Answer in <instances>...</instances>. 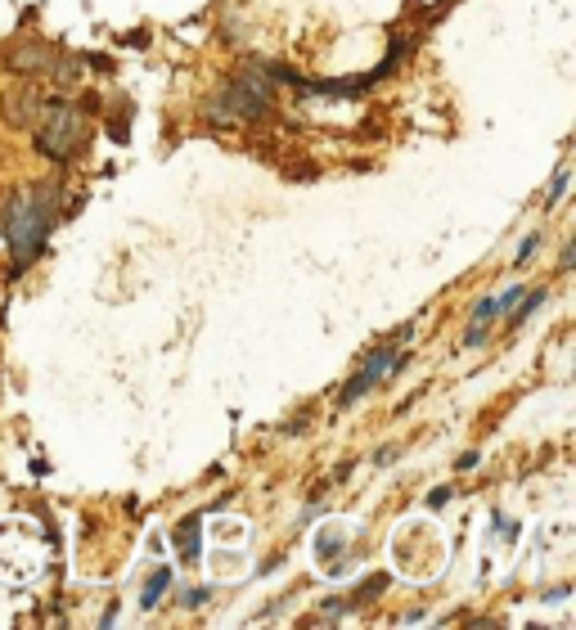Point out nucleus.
Here are the masks:
<instances>
[{
	"label": "nucleus",
	"mask_w": 576,
	"mask_h": 630,
	"mask_svg": "<svg viewBox=\"0 0 576 630\" xmlns=\"http://www.w3.org/2000/svg\"><path fill=\"white\" fill-rule=\"evenodd\" d=\"M482 338H486V324H473V329H468V338H464V342H468V347H477V342H482Z\"/></svg>",
	"instance_id": "13"
},
{
	"label": "nucleus",
	"mask_w": 576,
	"mask_h": 630,
	"mask_svg": "<svg viewBox=\"0 0 576 630\" xmlns=\"http://www.w3.org/2000/svg\"><path fill=\"white\" fill-rule=\"evenodd\" d=\"M315 549H320V558H333L342 549V536H320V545Z\"/></svg>",
	"instance_id": "10"
},
{
	"label": "nucleus",
	"mask_w": 576,
	"mask_h": 630,
	"mask_svg": "<svg viewBox=\"0 0 576 630\" xmlns=\"http://www.w3.org/2000/svg\"><path fill=\"white\" fill-rule=\"evenodd\" d=\"M446 500H450V486H441V491H432V495H428V504H432V509H441Z\"/></svg>",
	"instance_id": "14"
},
{
	"label": "nucleus",
	"mask_w": 576,
	"mask_h": 630,
	"mask_svg": "<svg viewBox=\"0 0 576 630\" xmlns=\"http://www.w3.org/2000/svg\"><path fill=\"white\" fill-rule=\"evenodd\" d=\"M518 297H522V293H518V288H509V293H504V297H495V302H500V311H509V306H513V302H518Z\"/></svg>",
	"instance_id": "15"
},
{
	"label": "nucleus",
	"mask_w": 576,
	"mask_h": 630,
	"mask_svg": "<svg viewBox=\"0 0 576 630\" xmlns=\"http://www.w3.org/2000/svg\"><path fill=\"white\" fill-rule=\"evenodd\" d=\"M176 549L185 558H198V518H185L180 522V531H176Z\"/></svg>",
	"instance_id": "7"
},
{
	"label": "nucleus",
	"mask_w": 576,
	"mask_h": 630,
	"mask_svg": "<svg viewBox=\"0 0 576 630\" xmlns=\"http://www.w3.org/2000/svg\"><path fill=\"white\" fill-rule=\"evenodd\" d=\"M270 113V86L252 72H239L230 86L216 95V104L207 108L216 126H239V122H261Z\"/></svg>",
	"instance_id": "2"
},
{
	"label": "nucleus",
	"mask_w": 576,
	"mask_h": 630,
	"mask_svg": "<svg viewBox=\"0 0 576 630\" xmlns=\"http://www.w3.org/2000/svg\"><path fill=\"white\" fill-rule=\"evenodd\" d=\"M5 68H14V72H45V68H50V50L36 45V41L9 45V50H5Z\"/></svg>",
	"instance_id": "5"
},
{
	"label": "nucleus",
	"mask_w": 576,
	"mask_h": 630,
	"mask_svg": "<svg viewBox=\"0 0 576 630\" xmlns=\"http://www.w3.org/2000/svg\"><path fill=\"white\" fill-rule=\"evenodd\" d=\"M54 225V189L36 185V189H18L5 203V243L14 252V270H27L41 252L45 234Z\"/></svg>",
	"instance_id": "1"
},
{
	"label": "nucleus",
	"mask_w": 576,
	"mask_h": 630,
	"mask_svg": "<svg viewBox=\"0 0 576 630\" xmlns=\"http://www.w3.org/2000/svg\"><path fill=\"white\" fill-rule=\"evenodd\" d=\"M203 599H207V590H189V594H185V603H189V608H198Z\"/></svg>",
	"instance_id": "17"
},
{
	"label": "nucleus",
	"mask_w": 576,
	"mask_h": 630,
	"mask_svg": "<svg viewBox=\"0 0 576 630\" xmlns=\"http://www.w3.org/2000/svg\"><path fill=\"white\" fill-rule=\"evenodd\" d=\"M455 468H464V473H468V468H477V455H473V450H468V455H459Z\"/></svg>",
	"instance_id": "16"
},
{
	"label": "nucleus",
	"mask_w": 576,
	"mask_h": 630,
	"mask_svg": "<svg viewBox=\"0 0 576 630\" xmlns=\"http://www.w3.org/2000/svg\"><path fill=\"white\" fill-rule=\"evenodd\" d=\"M171 585V567H158V572L149 576V585H144V594H140V603L144 608H158V599H162V590Z\"/></svg>",
	"instance_id": "6"
},
{
	"label": "nucleus",
	"mask_w": 576,
	"mask_h": 630,
	"mask_svg": "<svg viewBox=\"0 0 576 630\" xmlns=\"http://www.w3.org/2000/svg\"><path fill=\"white\" fill-rule=\"evenodd\" d=\"M536 243H540V234H527V239H522V248H518V261H527L531 252H536Z\"/></svg>",
	"instance_id": "12"
},
{
	"label": "nucleus",
	"mask_w": 576,
	"mask_h": 630,
	"mask_svg": "<svg viewBox=\"0 0 576 630\" xmlns=\"http://www.w3.org/2000/svg\"><path fill=\"white\" fill-rule=\"evenodd\" d=\"M540 302H545V288H536V293H527V297H522V306L509 315V324H522L531 311H540Z\"/></svg>",
	"instance_id": "8"
},
{
	"label": "nucleus",
	"mask_w": 576,
	"mask_h": 630,
	"mask_svg": "<svg viewBox=\"0 0 576 630\" xmlns=\"http://www.w3.org/2000/svg\"><path fill=\"white\" fill-rule=\"evenodd\" d=\"M405 365V356H396V347H378L374 356L365 360V369H360L356 378H351L347 387H342V396H338V405H356L360 396L369 392V387H374V378H383L387 369H401Z\"/></svg>",
	"instance_id": "4"
},
{
	"label": "nucleus",
	"mask_w": 576,
	"mask_h": 630,
	"mask_svg": "<svg viewBox=\"0 0 576 630\" xmlns=\"http://www.w3.org/2000/svg\"><path fill=\"white\" fill-rule=\"evenodd\" d=\"M86 144V117L77 113L63 99H50L45 104V122L36 126V149L54 162H72V153Z\"/></svg>",
	"instance_id": "3"
},
{
	"label": "nucleus",
	"mask_w": 576,
	"mask_h": 630,
	"mask_svg": "<svg viewBox=\"0 0 576 630\" xmlns=\"http://www.w3.org/2000/svg\"><path fill=\"white\" fill-rule=\"evenodd\" d=\"M563 189H567V167L558 171V176H554V185H549V203H558V198H563Z\"/></svg>",
	"instance_id": "11"
},
{
	"label": "nucleus",
	"mask_w": 576,
	"mask_h": 630,
	"mask_svg": "<svg viewBox=\"0 0 576 630\" xmlns=\"http://www.w3.org/2000/svg\"><path fill=\"white\" fill-rule=\"evenodd\" d=\"M495 315H500V302H495V297H482V302L473 306V320H477V324H491Z\"/></svg>",
	"instance_id": "9"
}]
</instances>
